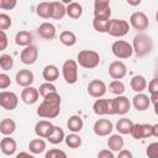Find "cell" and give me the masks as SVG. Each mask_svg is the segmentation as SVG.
<instances>
[{"mask_svg":"<svg viewBox=\"0 0 158 158\" xmlns=\"http://www.w3.org/2000/svg\"><path fill=\"white\" fill-rule=\"evenodd\" d=\"M130 31V23L125 20L114 19L109 21V28L107 33L112 37H123Z\"/></svg>","mask_w":158,"mask_h":158,"instance_id":"obj_5","label":"cell"},{"mask_svg":"<svg viewBox=\"0 0 158 158\" xmlns=\"http://www.w3.org/2000/svg\"><path fill=\"white\" fill-rule=\"evenodd\" d=\"M117 157H118V158H132V153H131L130 151L122 148L121 151L117 152Z\"/></svg>","mask_w":158,"mask_h":158,"instance_id":"obj_49","label":"cell"},{"mask_svg":"<svg viewBox=\"0 0 158 158\" xmlns=\"http://www.w3.org/2000/svg\"><path fill=\"white\" fill-rule=\"evenodd\" d=\"M31 42H32V35L28 31H20L15 36V43L17 46L26 47V46L31 44Z\"/></svg>","mask_w":158,"mask_h":158,"instance_id":"obj_33","label":"cell"},{"mask_svg":"<svg viewBox=\"0 0 158 158\" xmlns=\"http://www.w3.org/2000/svg\"><path fill=\"white\" fill-rule=\"evenodd\" d=\"M67 126H68L69 131L77 133V132H80V131H81V128H83V126H84V122H83V118H81L80 116L73 115V116H70V117L68 118Z\"/></svg>","mask_w":158,"mask_h":158,"instance_id":"obj_28","label":"cell"},{"mask_svg":"<svg viewBox=\"0 0 158 158\" xmlns=\"http://www.w3.org/2000/svg\"><path fill=\"white\" fill-rule=\"evenodd\" d=\"M14 67V59L10 54H2L0 56V68L5 72L10 70Z\"/></svg>","mask_w":158,"mask_h":158,"instance_id":"obj_39","label":"cell"},{"mask_svg":"<svg viewBox=\"0 0 158 158\" xmlns=\"http://www.w3.org/2000/svg\"><path fill=\"white\" fill-rule=\"evenodd\" d=\"M36 12L41 19H49L52 16V4L48 1L40 2L36 7Z\"/></svg>","mask_w":158,"mask_h":158,"instance_id":"obj_32","label":"cell"},{"mask_svg":"<svg viewBox=\"0 0 158 158\" xmlns=\"http://www.w3.org/2000/svg\"><path fill=\"white\" fill-rule=\"evenodd\" d=\"M132 104L135 106V109L137 111H146L149 105H151V101H149V96L146 95V94H142V93H138L133 100H132Z\"/></svg>","mask_w":158,"mask_h":158,"instance_id":"obj_21","label":"cell"},{"mask_svg":"<svg viewBox=\"0 0 158 158\" xmlns=\"http://www.w3.org/2000/svg\"><path fill=\"white\" fill-rule=\"evenodd\" d=\"M111 51L114 53V56L118 59H127L132 56L133 53V49H132V46L126 42V41H122V40H118V41H115L111 46Z\"/></svg>","mask_w":158,"mask_h":158,"instance_id":"obj_7","label":"cell"},{"mask_svg":"<svg viewBox=\"0 0 158 158\" xmlns=\"http://www.w3.org/2000/svg\"><path fill=\"white\" fill-rule=\"evenodd\" d=\"M153 48V41L148 35L138 33L135 36L132 42V49L137 57H143L148 54Z\"/></svg>","mask_w":158,"mask_h":158,"instance_id":"obj_2","label":"cell"},{"mask_svg":"<svg viewBox=\"0 0 158 158\" xmlns=\"http://www.w3.org/2000/svg\"><path fill=\"white\" fill-rule=\"evenodd\" d=\"M149 20L147 15L142 11H136L130 16V26H132L137 31H143L148 27Z\"/></svg>","mask_w":158,"mask_h":158,"instance_id":"obj_10","label":"cell"},{"mask_svg":"<svg viewBox=\"0 0 158 158\" xmlns=\"http://www.w3.org/2000/svg\"><path fill=\"white\" fill-rule=\"evenodd\" d=\"M42 77L46 81H49V83H53L58 79L59 77V69L53 65V64H48L43 68V72H42Z\"/></svg>","mask_w":158,"mask_h":158,"instance_id":"obj_22","label":"cell"},{"mask_svg":"<svg viewBox=\"0 0 158 158\" xmlns=\"http://www.w3.org/2000/svg\"><path fill=\"white\" fill-rule=\"evenodd\" d=\"M37 33L43 40H53L56 37L57 30H56V27H54L53 23H51V22H43L37 28Z\"/></svg>","mask_w":158,"mask_h":158,"instance_id":"obj_18","label":"cell"},{"mask_svg":"<svg viewBox=\"0 0 158 158\" xmlns=\"http://www.w3.org/2000/svg\"><path fill=\"white\" fill-rule=\"evenodd\" d=\"M17 0H0V9L2 10H12L15 9Z\"/></svg>","mask_w":158,"mask_h":158,"instance_id":"obj_45","label":"cell"},{"mask_svg":"<svg viewBox=\"0 0 158 158\" xmlns=\"http://www.w3.org/2000/svg\"><path fill=\"white\" fill-rule=\"evenodd\" d=\"M131 89L136 93H142L146 88H147V80L143 75H135L132 77L131 81H130Z\"/></svg>","mask_w":158,"mask_h":158,"instance_id":"obj_25","label":"cell"},{"mask_svg":"<svg viewBox=\"0 0 158 158\" xmlns=\"http://www.w3.org/2000/svg\"><path fill=\"white\" fill-rule=\"evenodd\" d=\"M20 157H32V154H30V153H27V152H21V153H19L17 154V158H20Z\"/></svg>","mask_w":158,"mask_h":158,"instance_id":"obj_53","label":"cell"},{"mask_svg":"<svg viewBox=\"0 0 158 158\" xmlns=\"http://www.w3.org/2000/svg\"><path fill=\"white\" fill-rule=\"evenodd\" d=\"M106 84L100 79H94L88 84V93L93 98H101L106 93Z\"/></svg>","mask_w":158,"mask_h":158,"instance_id":"obj_14","label":"cell"},{"mask_svg":"<svg viewBox=\"0 0 158 158\" xmlns=\"http://www.w3.org/2000/svg\"><path fill=\"white\" fill-rule=\"evenodd\" d=\"M11 85V79L6 73H0V89H7Z\"/></svg>","mask_w":158,"mask_h":158,"instance_id":"obj_44","label":"cell"},{"mask_svg":"<svg viewBox=\"0 0 158 158\" xmlns=\"http://www.w3.org/2000/svg\"><path fill=\"white\" fill-rule=\"evenodd\" d=\"M149 101H151V104L154 106V109H157V104H158V91L149 94Z\"/></svg>","mask_w":158,"mask_h":158,"instance_id":"obj_50","label":"cell"},{"mask_svg":"<svg viewBox=\"0 0 158 158\" xmlns=\"http://www.w3.org/2000/svg\"><path fill=\"white\" fill-rule=\"evenodd\" d=\"M64 137H65V135H64L63 128H60L59 126H53V130L49 133V136L47 137V139L52 144H58V143L64 141Z\"/></svg>","mask_w":158,"mask_h":158,"instance_id":"obj_29","label":"cell"},{"mask_svg":"<svg viewBox=\"0 0 158 158\" xmlns=\"http://www.w3.org/2000/svg\"><path fill=\"white\" fill-rule=\"evenodd\" d=\"M60 1H62L63 4H69V2H72L73 0H60Z\"/></svg>","mask_w":158,"mask_h":158,"instance_id":"obj_54","label":"cell"},{"mask_svg":"<svg viewBox=\"0 0 158 158\" xmlns=\"http://www.w3.org/2000/svg\"><path fill=\"white\" fill-rule=\"evenodd\" d=\"M131 136L135 139H143L153 136L152 133V125L149 123H137L133 125V128L131 131Z\"/></svg>","mask_w":158,"mask_h":158,"instance_id":"obj_13","label":"cell"},{"mask_svg":"<svg viewBox=\"0 0 158 158\" xmlns=\"http://www.w3.org/2000/svg\"><path fill=\"white\" fill-rule=\"evenodd\" d=\"M146 153H147V156L149 158H157L158 157V142H152L147 147Z\"/></svg>","mask_w":158,"mask_h":158,"instance_id":"obj_43","label":"cell"},{"mask_svg":"<svg viewBox=\"0 0 158 158\" xmlns=\"http://www.w3.org/2000/svg\"><path fill=\"white\" fill-rule=\"evenodd\" d=\"M123 138L120 135H111L107 139V147L112 152H118L123 148Z\"/></svg>","mask_w":158,"mask_h":158,"instance_id":"obj_27","label":"cell"},{"mask_svg":"<svg viewBox=\"0 0 158 158\" xmlns=\"http://www.w3.org/2000/svg\"><path fill=\"white\" fill-rule=\"evenodd\" d=\"M152 133H153V137H158V123L152 125Z\"/></svg>","mask_w":158,"mask_h":158,"instance_id":"obj_52","label":"cell"},{"mask_svg":"<svg viewBox=\"0 0 158 158\" xmlns=\"http://www.w3.org/2000/svg\"><path fill=\"white\" fill-rule=\"evenodd\" d=\"M54 91H57V89H56V86H54L52 83H49V81H46V83L41 84L40 88H38V93H40L41 96H46L47 94L54 93Z\"/></svg>","mask_w":158,"mask_h":158,"instance_id":"obj_40","label":"cell"},{"mask_svg":"<svg viewBox=\"0 0 158 158\" xmlns=\"http://www.w3.org/2000/svg\"><path fill=\"white\" fill-rule=\"evenodd\" d=\"M60 95L54 91L43 96V101L37 109V115L43 118H54L60 112Z\"/></svg>","mask_w":158,"mask_h":158,"instance_id":"obj_1","label":"cell"},{"mask_svg":"<svg viewBox=\"0 0 158 158\" xmlns=\"http://www.w3.org/2000/svg\"><path fill=\"white\" fill-rule=\"evenodd\" d=\"M98 157L99 158H114V153L110 149H102L98 153Z\"/></svg>","mask_w":158,"mask_h":158,"instance_id":"obj_48","label":"cell"},{"mask_svg":"<svg viewBox=\"0 0 158 158\" xmlns=\"http://www.w3.org/2000/svg\"><path fill=\"white\" fill-rule=\"evenodd\" d=\"M131 102L123 95H117L115 99L109 100V115H125L130 111Z\"/></svg>","mask_w":158,"mask_h":158,"instance_id":"obj_3","label":"cell"},{"mask_svg":"<svg viewBox=\"0 0 158 158\" xmlns=\"http://www.w3.org/2000/svg\"><path fill=\"white\" fill-rule=\"evenodd\" d=\"M126 1H127V4L131 5V6H138V5L142 2V0H126Z\"/></svg>","mask_w":158,"mask_h":158,"instance_id":"obj_51","label":"cell"},{"mask_svg":"<svg viewBox=\"0 0 158 158\" xmlns=\"http://www.w3.org/2000/svg\"><path fill=\"white\" fill-rule=\"evenodd\" d=\"M16 130V122L12 118H4L0 122V133L4 136H10Z\"/></svg>","mask_w":158,"mask_h":158,"instance_id":"obj_30","label":"cell"},{"mask_svg":"<svg viewBox=\"0 0 158 158\" xmlns=\"http://www.w3.org/2000/svg\"><path fill=\"white\" fill-rule=\"evenodd\" d=\"M12 25V20L9 15L6 14H0V30L5 31L7 28H10V26Z\"/></svg>","mask_w":158,"mask_h":158,"instance_id":"obj_41","label":"cell"},{"mask_svg":"<svg viewBox=\"0 0 158 158\" xmlns=\"http://www.w3.org/2000/svg\"><path fill=\"white\" fill-rule=\"evenodd\" d=\"M17 148V143L14 138H11L10 136H5L1 142H0V149L5 156H12L15 154Z\"/></svg>","mask_w":158,"mask_h":158,"instance_id":"obj_20","label":"cell"},{"mask_svg":"<svg viewBox=\"0 0 158 158\" xmlns=\"http://www.w3.org/2000/svg\"><path fill=\"white\" fill-rule=\"evenodd\" d=\"M109 21L110 20H100V19L94 17V20H93V27H94L95 31H98L100 33H107Z\"/></svg>","mask_w":158,"mask_h":158,"instance_id":"obj_38","label":"cell"},{"mask_svg":"<svg viewBox=\"0 0 158 158\" xmlns=\"http://www.w3.org/2000/svg\"><path fill=\"white\" fill-rule=\"evenodd\" d=\"M110 0H94V17L100 20H110Z\"/></svg>","mask_w":158,"mask_h":158,"instance_id":"obj_8","label":"cell"},{"mask_svg":"<svg viewBox=\"0 0 158 158\" xmlns=\"http://www.w3.org/2000/svg\"><path fill=\"white\" fill-rule=\"evenodd\" d=\"M109 90L115 95H122L125 93V84L120 79H115L109 84Z\"/></svg>","mask_w":158,"mask_h":158,"instance_id":"obj_37","label":"cell"},{"mask_svg":"<svg viewBox=\"0 0 158 158\" xmlns=\"http://www.w3.org/2000/svg\"><path fill=\"white\" fill-rule=\"evenodd\" d=\"M53 126H54V125H52V123H51L49 121H47V120H40V121L35 125V132H36V135H37L38 137H41V138H47V137L49 136V133L52 132Z\"/></svg>","mask_w":158,"mask_h":158,"instance_id":"obj_19","label":"cell"},{"mask_svg":"<svg viewBox=\"0 0 158 158\" xmlns=\"http://www.w3.org/2000/svg\"><path fill=\"white\" fill-rule=\"evenodd\" d=\"M65 12H67V15H68L70 19L77 20V19H79V17L83 15V6H81L79 2L72 1V2L67 4V6H65Z\"/></svg>","mask_w":158,"mask_h":158,"instance_id":"obj_23","label":"cell"},{"mask_svg":"<svg viewBox=\"0 0 158 158\" xmlns=\"http://www.w3.org/2000/svg\"><path fill=\"white\" fill-rule=\"evenodd\" d=\"M37 58H38V49H37V47H35V46H32V44L26 46V47L22 49L21 54H20L21 62H22L23 64H27V65H31V64L36 63Z\"/></svg>","mask_w":158,"mask_h":158,"instance_id":"obj_12","label":"cell"},{"mask_svg":"<svg viewBox=\"0 0 158 158\" xmlns=\"http://www.w3.org/2000/svg\"><path fill=\"white\" fill-rule=\"evenodd\" d=\"M112 122L107 118H99L95 121L94 126H93V130H94V133L96 136H100V137H104V136H109L111 132H112Z\"/></svg>","mask_w":158,"mask_h":158,"instance_id":"obj_11","label":"cell"},{"mask_svg":"<svg viewBox=\"0 0 158 158\" xmlns=\"http://www.w3.org/2000/svg\"><path fill=\"white\" fill-rule=\"evenodd\" d=\"M59 41L67 46V47H72L77 43V36L74 32L72 31H63L60 35H59Z\"/></svg>","mask_w":158,"mask_h":158,"instance_id":"obj_35","label":"cell"},{"mask_svg":"<svg viewBox=\"0 0 158 158\" xmlns=\"http://www.w3.org/2000/svg\"><path fill=\"white\" fill-rule=\"evenodd\" d=\"M62 74L67 84H75L78 81V63L73 59H68L63 63Z\"/></svg>","mask_w":158,"mask_h":158,"instance_id":"obj_6","label":"cell"},{"mask_svg":"<svg viewBox=\"0 0 158 158\" xmlns=\"http://www.w3.org/2000/svg\"><path fill=\"white\" fill-rule=\"evenodd\" d=\"M19 104V98L15 93L12 91H7V90H4L0 93V106L5 110H14L16 109Z\"/></svg>","mask_w":158,"mask_h":158,"instance_id":"obj_9","label":"cell"},{"mask_svg":"<svg viewBox=\"0 0 158 158\" xmlns=\"http://www.w3.org/2000/svg\"><path fill=\"white\" fill-rule=\"evenodd\" d=\"M40 98V93H38V89L37 88H33V86H25L21 91V100L27 104V105H32L35 102H37Z\"/></svg>","mask_w":158,"mask_h":158,"instance_id":"obj_16","label":"cell"},{"mask_svg":"<svg viewBox=\"0 0 158 158\" xmlns=\"http://www.w3.org/2000/svg\"><path fill=\"white\" fill-rule=\"evenodd\" d=\"M52 19H56V20H60L63 19L67 12H65V6L62 1H52Z\"/></svg>","mask_w":158,"mask_h":158,"instance_id":"obj_31","label":"cell"},{"mask_svg":"<svg viewBox=\"0 0 158 158\" xmlns=\"http://www.w3.org/2000/svg\"><path fill=\"white\" fill-rule=\"evenodd\" d=\"M28 149L32 154H41L44 152L46 149V142L40 137V138H35L30 142L28 144Z\"/></svg>","mask_w":158,"mask_h":158,"instance_id":"obj_34","label":"cell"},{"mask_svg":"<svg viewBox=\"0 0 158 158\" xmlns=\"http://www.w3.org/2000/svg\"><path fill=\"white\" fill-rule=\"evenodd\" d=\"M133 122L130 120V118H126V117H122L117 121L116 123V130L118 131V133L121 135H131V131L133 128Z\"/></svg>","mask_w":158,"mask_h":158,"instance_id":"obj_26","label":"cell"},{"mask_svg":"<svg viewBox=\"0 0 158 158\" xmlns=\"http://www.w3.org/2000/svg\"><path fill=\"white\" fill-rule=\"evenodd\" d=\"M80 67L85 69H93L96 68L100 63V56L98 52L91 49H83L78 53V62Z\"/></svg>","mask_w":158,"mask_h":158,"instance_id":"obj_4","label":"cell"},{"mask_svg":"<svg viewBox=\"0 0 158 158\" xmlns=\"http://www.w3.org/2000/svg\"><path fill=\"white\" fill-rule=\"evenodd\" d=\"M93 110H94L95 115H98V116L107 115V110H109V99H100V98H98V99L95 100V102L93 104Z\"/></svg>","mask_w":158,"mask_h":158,"instance_id":"obj_24","label":"cell"},{"mask_svg":"<svg viewBox=\"0 0 158 158\" xmlns=\"http://www.w3.org/2000/svg\"><path fill=\"white\" fill-rule=\"evenodd\" d=\"M65 158L67 157V153L62 149H58V148H52L49 149L47 153H46V158Z\"/></svg>","mask_w":158,"mask_h":158,"instance_id":"obj_42","label":"cell"},{"mask_svg":"<svg viewBox=\"0 0 158 158\" xmlns=\"http://www.w3.org/2000/svg\"><path fill=\"white\" fill-rule=\"evenodd\" d=\"M15 79H16L17 85L25 88V86H30V85L33 83L35 77H33V73H32L31 70H28V69H20V70L16 73Z\"/></svg>","mask_w":158,"mask_h":158,"instance_id":"obj_17","label":"cell"},{"mask_svg":"<svg viewBox=\"0 0 158 158\" xmlns=\"http://www.w3.org/2000/svg\"><path fill=\"white\" fill-rule=\"evenodd\" d=\"M148 91H149V94L158 91V78H153V79L148 83Z\"/></svg>","mask_w":158,"mask_h":158,"instance_id":"obj_47","label":"cell"},{"mask_svg":"<svg viewBox=\"0 0 158 158\" xmlns=\"http://www.w3.org/2000/svg\"><path fill=\"white\" fill-rule=\"evenodd\" d=\"M9 44V40H7V35L5 33V31L0 30V51L6 49Z\"/></svg>","mask_w":158,"mask_h":158,"instance_id":"obj_46","label":"cell"},{"mask_svg":"<svg viewBox=\"0 0 158 158\" xmlns=\"http://www.w3.org/2000/svg\"><path fill=\"white\" fill-rule=\"evenodd\" d=\"M64 141H65V144L69 148H79L81 146V138L75 132H72L70 135L65 136L64 137Z\"/></svg>","mask_w":158,"mask_h":158,"instance_id":"obj_36","label":"cell"},{"mask_svg":"<svg viewBox=\"0 0 158 158\" xmlns=\"http://www.w3.org/2000/svg\"><path fill=\"white\" fill-rule=\"evenodd\" d=\"M127 73V68L123 62L121 60H114L109 65V75L112 79H122Z\"/></svg>","mask_w":158,"mask_h":158,"instance_id":"obj_15","label":"cell"}]
</instances>
